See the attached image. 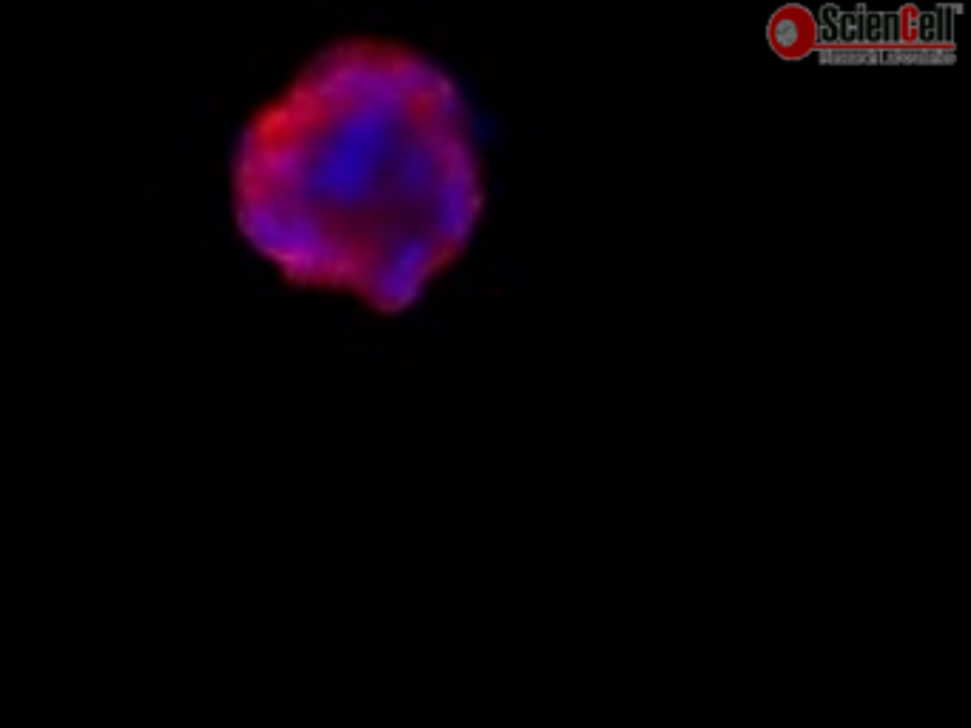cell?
<instances>
[{"label":"cell","instance_id":"cell-1","mask_svg":"<svg viewBox=\"0 0 971 728\" xmlns=\"http://www.w3.org/2000/svg\"><path fill=\"white\" fill-rule=\"evenodd\" d=\"M484 208L459 88L393 41L336 43L243 132L234 220L285 282L397 316L451 268Z\"/></svg>","mask_w":971,"mask_h":728}]
</instances>
